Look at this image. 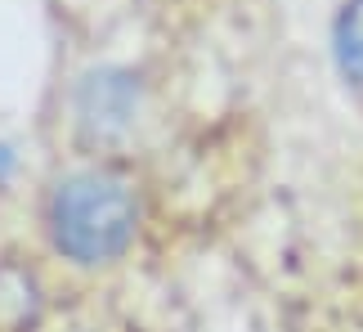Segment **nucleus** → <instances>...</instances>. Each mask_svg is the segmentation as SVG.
<instances>
[{"label":"nucleus","mask_w":363,"mask_h":332,"mask_svg":"<svg viewBox=\"0 0 363 332\" xmlns=\"http://www.w3.org/2000/svg\"><path fill=\"white\" fill-rule=\"evenodd\" d=\"M332 54L345 77V86L363 90V0H345L332 27Z\"/></svg>","instance_id":"obj_3"},{"label":"nucleus","mask_w":363,"mask_h":332,"mask_svg":"<svg viewBox=\"0 0 363 332\" xmlns=\"http://www.w3.org/2000/svg\"><path fill=\"white\" fill-rule=\"evenodd\" d=\"M139 108V86L130 72H90L86 86H81L77 94V113H81V126H86L90 135H99V140H113V135H121L125 126H130Z\"/></svg>","instance_id":"obj_2"},{"label":"nucleus","mask_w":363,"mask_h":332,"mask_svg":"<svg viewBox=\"0 0 363 332\" xmlns=\"http://www.w3.org/2000/svg\"><path fill=\"white\" fill-rule=\"evenodd\" d=\"M50 238L77 265L121 256L139 229V202L113 171H77L50 193Z\"/></svg>","instance_id":"obj_1"}]
</instances>
